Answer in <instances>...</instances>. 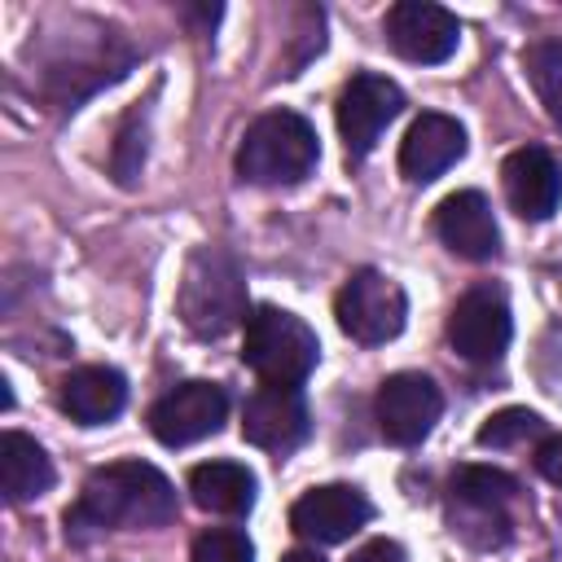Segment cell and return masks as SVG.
Masks as SVG:
<instances>
[{
    "instance_id": "6da1fadb",
    "label": "cell",
    "mask_w": 562,
    "mask_h": 562,
    "mask_svg": "<svg viewBox=\"0 0 562 562\" xmlns=\"http://www.w3.org/2000/svg\"><path fill=\"white\" fill-rule=\"evenodd\" d=\"M176 518V487L149 461H110L83 479L79 501L66 509V531H140Z\"/></svg>"
},
{
    "instance_id": "7a4b0ae2",
    "label": "cell",
    "mask_w": 562,
    "mask_h": 562,
    "mask_svg": "<svg viewBox=\"0 0 562 562\" xmlns=\"http://www.w3.org/2000/svg\"><path fill=\"white\" fill-rule=\"evenodd\" d=\"M176 312L189 334L198 338H224L237 321H246V277L241 263L224 246H198L184 263Z\"/></svg>"
},
{
    "instance_id": "3957f363",
    "label": "cell",
    "mask_w": 562,
    "mask_h": 562,
    "mask_svg": "<svg viewBox=\"0 0 562 562\" xmlns=\"http://www.w3.org/2000/svg\"><path fill=\"white\" fill-rule=\"evenodd\" d=\"M316 158H321L316 127L294 110H268L246 127L237 145V176L263 189L299 184L303 176H312Z\"/></svg>"
},
{
    "instance_id": "277c9868",
    "label": "cell",
    "mask_w": 562,
    "mask_h": 562,
    "mask_svg": "<svg viewBox=\"0 0 562 562\" xmlns=\"http://www.w3.org/2000/svg\"><path fill=\"white\" fill-rule=\"evenodd\" d=\"M241 360L246 369L263 382V386H299L316 360H321V342L312 334L307 321H299L285 307L259 303L246 316V342H241Z\"/></svg>"
},
{
    "instance_id": "5b68a950",
    "label": "cell",
    "mask_w": 562,
    "mask_h": 562,
    "mask_svg": "<svg viewBox=\"0 0 562 562\" xmlns=\"http://www.w3.org/2000/svg\"><path fill=\"white\" fill-rule=\"evenodd\" d=\"M518 496L514 474L492 465H457L448 479V527L470 549H501L514 536L509 505Z\"/></svg>"
},
{
    "instance_id": "8992f818",
    "label": "cell",
    "mask_w": 562,
    "mask_h": 562,
    "mask_svg": "<svg viewBox=\"0 0 562 562\" xmlns=\"http://www.w3.org/2000/svg\"><path fill=\"white\" fill-rule=\"evenodd\" d=\"M334 316H338V329L360 342V347H382L391 342L404 321H408V299H404V285L391 281L386 272L378 268H356L338 299H334Z\"/></svg>"
},
{
    "instance_id": "52a82bcc",
    "label": "cell",
    "mask_w": 562,
    "mask_h": 562,
    "mask_svg": "<svg viewBox=\"0 0 562 562\" xmlns=\"http://www.w3.org/2000/svg\"><path fill=\"white\" fill-rule=\"evenodd\" d=\"M509 334H514V321H509V303H505V290L501 285H474L465 290L457 303H452V316H448V342L461 360L470 364H496L509 347Z\"/></svg>"
},
{
    "instance_id": "ba28073f",
    "label": "cell",
    "mask_w": 562,
    "mask_h": 562,
    "mask_svg": "<svg viewBox=\"0 0 562 562\" xmlns=\"http://www.w3.org/2000/svg\"><path fill=\"white\" fill-rule=\"evenodd\" d=\"M404 110V92L395 79L386 75H373V70H360L347 79V88L338 92V136L347 145L351 158H364L382 132L395 123V114Z\"/></svg>"
},
{
    "instance_id": "9c48e42d",
    "label": "cell",
    "mask_w": 562,
    "mask_h": 562,
    "mask_svg": "<svg viewBox=\"0 0 562 562\" xmlns=\"http://www.w3.org/2000/svg\"><path fill=\"white\" fill-rule=\"evenodd\" d=\"M439 413H443L439 386H435L426 373H413V369H408V373H391V378L378 386V395H373L378 430H382L391 443H400V448H417V443L435 430Z\"/></svg>"
},
{
    "instance_id": "30bf717a",
    "label": "cell",
    "mask_w": 562,
    "mask_h": 562,
    "mask_svg": "<svg viewBox=\"0 0 562 562\" xmlns=\"http://www.w3.org/2000/svg\"><path fill=\"white\" fill-rule=\"evenodd\" d=\"M228 417V395L215 382H180L167 395L154 400L149 408V430L158 443L167 448H184L198 443L206 435H215Z\"/></svg>"
},
{
    "instance_id": "8fae6325",
    "label": "cell",
    "mask_w": 562,
    "mask_h": 562,
    "mask_svg": "<svg viewBox=\"0 0 562 562\" xmlns=\"http://www.w3.org/2000/svg\"><path fill=\"white\" fill-rule=\"evenodd\" d=\"M382 31H386V44L404 61H417V66L448 61L457 53V40H461V22L443 4H430V0H400V4H391Z\"/></svg>"
},
{
    "instance_id": "7c38bea8",
    "label": "cell",
    "mask_w": 562,
    "mask_h": 562,
    "mask_svg": "<svg viewBox=\"0 0 562 562\" xmlns=\"http://www.w3.org/2000/svg\"><path fill=\"white\" fill-rule=\"evenodd\" d=\"M373 518V505L360 487L351 483H325V487H312L294 501L290 509V527L307 540V544H342L351 540L364 522Z\"/></svg>"
},
{
    "instance_id": "4fadbf2b",
    "label": "cell",
    "mask_w": 562,
    "mask_h": 562,
    "mask_svg": "<svg viewBox=\"0 0 562 562\" xmlns=\"http://www.w3.org/2000/svg\"><path fill=\"white\" fill-rule=\"evenodd\" d=\"M307 430L312 422L299 386H259L241 408V435L263 452H294Z\"/></svg>"
},
{
    "instance_id": "5bb4252c",
    "label": "cell",
    "mask_w": 562,
    "mask_h": 562,
    "mask_svg": "<svg viewBox=\"0 0 562 562\" xmlns=\"http://www.w3.org/2000/svg\"><path fill=\"white\" fill-rule=\"evenodd\" d=\"M435 233L439 241L470 259V263H487L501 255V228L492 215V202L479 189H457L435 206Z\"/></svg>"
},
{
    "instance_id": "9a60e30c",
    "label": "cell",
    "mask_w": 562,
    "mask_h": 562,
    "mask_svg": "<svg viewBox=\"0 0 562 562\" xmlns=\"http://www.w3.org/2000/svg\"><path fill=\"white\" fill-rule=\"evenodd\" d=\"M465 154V127L452 114L426 110L408 123L404 140H400V171L413 184H430L435 176H443L457 158Z\"/></svg>"
},
{
    "instance_id": "2e32d148",
    "label": "cell",
    "mask_w": 562,
    "mask_h": 562,
    "mask_svg": "<svg viewBox=\"0 0 562 562\" xmlns=\"http://www.w3.org/2000/svg\"><path fill=\"white\" fill-rule=\"evenodd\" d=\"M501 184H505L509 206L522 220H549L558 211V202H562V167L540 145L514 149L505 158V167H501Z\"/></svg>"
},
{
    "instance_id": "e0dca14e",
    "label": "cell",
    "mask_w": 562,
    "mask_h": 562,
    "mask_svg": "<svg viewBox=\"0 0 562 562\" xmlns=\"http://www.w3.org/2000/svg\"><path fill=\"white\" fill-rule=\"evenodd\" d=\"M57 404L79 426H105L127 404V378L119 369H110V364H83V369H75V373L61 378Z\"/></svg>"
},
{
    "instance_id": "ac0fdd59",
    "label": "cell",
    "mask_w": 562,
    "mask_h": 562,
    "mask_svg": "<svg viewBox=\"0 0 562 562\" xmlns=\"http://www.w3.org/2000/svg\"><path fill=\"white\" fill-rule=\"evenodd\" d=\"M189 496L206 514L241 518L255 505V474L241 461H202L189 470Z\"/></svg>"
},
{
    "instance_id": "d6986e66",
    "label": "cell",
    "mask_w": 562,
    "mask_h": 562,
    "mask_svg": "<svg viewBox=\"0 0 562 562\" xmlns=\"http://www.w3.org/2000/svg\"><path fill=\"white\" fill-rule=\"evenodd\" d=\"M48 487H53L48 452L22 430H4L0 435V492H4V501L26 505V501L44 496Z\"/></svg>"
},
{
    "instance_id": "ffe728a7",
    "label": "cell",
    "mask_w": 562,
    "mask_h": 562,
    "mask_svg": "<svg viewBox=\"0 0 562 562\" xmlns=\"http://www.w3.org/2000/svg\"><path fill=\"white\" fill-rule=\"evenodd\" d=\"M522 66H527V79L544 105V114L562 127V40H540L522 53Z\"/></svg>"
},
{
    "instance_id": "44dd1931",
    "label": "cell",
    "mask_w": 562,
    "mask_h": 562,
    "mask_svg": "<svg viewBox=\"0 0 562 562\" xmlns=\"http://www.w3.org/2000/svg\"><path fill=\"white\" fill-rule=\"evenodd\" d=\"M536 435H544L540 413H531V408H501V413H492L479 426L474 439H479V448H518V443H527Z\"/></svg>"
},
{
    "instance_id": "7402d4cb",
    "label": "cell",
    "mask_w": 562,
    "mask_h": 562,
    "mask_svg": "<svg viewBox=\"0 0 562 562\" xmlns=\"http://www.w3.org/2000/svg\"><path fill=\"white\" fill-rule=\"evenodd\" d=\"M189 562H255V544L237 527H211L193 540Z\"/></svg>"
},
{
    "instance_id": "603a6c76",
    "label": "cell",
    "mask_w": 562,
    "mask_h": 562,
    "mask_svg": "<svg viewBox=\"0 0 562 562\" xmlns=\"http://www.w3.org/2000/svg\"><path fill=\"white\" fill-rule=\"evenodd\" d=\"M536 470H540L553 487H562V435H549V439L536 448Z\"/></svg>"
},
{
    "instance_id": "cb8c5ba5",
    "label": "cell",
    "mask_w": 562,
    "mask_h": 562,
    "mask_svg": "<svg viewBox=\"0 0 562 562\" xmlns=\"http://www.w3.org/2000/svg\"><path fill=\"white\" fill-rule=\"evenodd\" d=\"M351 562H404V549H400L395 540H386V536H378V540H369V544H360V549L351 553Z\"/></svg>"
},
{
    "instance_id": "d4e9b609",
    "label": "cell",
    "mask_w": 562,
    "mask_h": 562,
    "mask_svg": "<svg viewBox=\"0 0 562 562\" xmlns=\"http://www.w3.org/2000/svg\"><path fill=\"white\" fill-rule=\"evenodd\" d=\"M281 562H321V558H316L312 549H294V553H285Z\"/></svg>"
}]
</instances>
